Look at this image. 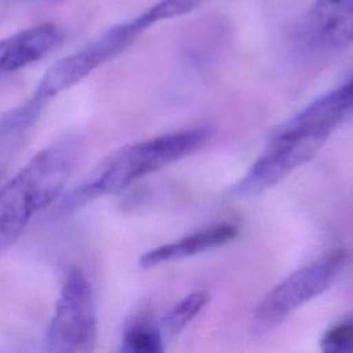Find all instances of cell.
Listing matches in <instances>:
<instances>
[{
  "label": "cell",
  "instance_id": "obj_1",
  "mask_svg": "<svg viewBox=\"0 0 353 353\" xmlns=\"http://www.w3.org/2000/svg\"><path fill=\"white\" fill-rule=\"evenodd\" d=\"M79 154V138L63 137L36 153L0 188V248L12 244L30 219L61 194Z\"/></svg>",
  "mask_w": 353,
  "mask_h": 353
},
{
  "label": "cell",
  "instance_id": "obj_2",
  "mask_svg": "<svg viewBox=\"0 0 353 353\" xmlns=\"http://www.w3.org/2000/svg\"><path fill=\"white\" fill-rule=\"evenodd\" d=\"M207 127L189 128L131 143L110 154L65 197L63 210H76L92 200L120 192L142 176L199 150L210 139Z\"/></svg>",
  "mask_w": 353,
  "mask_h": 353
},
{
  "label": "cell",
  "instance_id": "obj_3",
  "mask_svg": "<svg viewBox=\"0 0 353 353\" xmlns=\"http://www.w3.org/2000/svg\"><path fill=\"white\" fill-rule=\"evenodd\" d=\"M152 25L154 23L145 10L135 18L109 28L83 48L55 62L41 77L33 97L19 109L21 113L33 121L47 101L73 87L97 68L123 52Z\"/></svg>",
  "mask_w": 353,
  "mask_h": 353
},
{
  "label": "cell",
  "instance_id": "obj_4",
  "mask_svg": "<svg viewBox=\"0 0 353 353\" xmlns=\"http://www.w3.org/2000/svg\"><path fill=\"white\" fill-rule=\"evenodd\" d=\"M331 132L296 125L280 124L270 135L263 153L230 188L233 197H252L277 185L294 170L309 161L324 145Z\"/></svg>",
  "mask_w": 353,
  "mask_h": 353
},
{
  "label": "cell",
  "instance_id": "obj_5",
  "mask_svg": "<svg viewBox=\"0 0 353 353\" xmlns=\"http://www.w3.org/2000/svg\"><path fill=\"white\" fill-rule=\"evenodd\" d=\"M98 335L95 298L85 273L73 268L68 273L46 332V350L52 353H87Z\"/></svg>",
  "mask_w": 353,
  "mask_h": 353
},
{
  "label": "cell",
  "instance_id": "obj_6",
  "mask_svg": "<svg viewBox=\"0 0 353 353\" xmlns=\"http://www.w3.org/2000/svg\"><path fill=\"white\" fill-rule=\"evenodd\" d=\"M346 261L347 254L338 250L291 273L270 290L256 306L255 328L258 331L272 330L294 310L323 294L336 280Z\"/></svg>",
  "mask_w": 353,
  "mask_h": 353
},
{
  "label": "cell",
  "instance_id": "obj_7",
  "mask_svg": "<svg viewBox=\"0 0 353 353\" xmlns=\"http://www.w3.org/2000/svg\"><path fill=\"white\" fill-rule=\"evenodd\" d=\"M299 50L325 55L353 43V0H316L298 30Z\"/></svg>",
  "mask_w": 353,
  "mask_h": 353
},
{
  "label": "cell",
  "instance_id": "obj_8",
  "mask_svg": "<svg viewBox=\"0 0 353 353\" xmlns=\"http://www.w3.org/2000/svg\"><path fill=\"white\" fill-rule=\"evenodd\" d=\"M63 40V30L44 22L0 40V76L23 69L50 54Z\"/></svg>",
  "mask_w": 353,
  "mask_h": 353
},
{
  "label": "cell",
  "instance_id": "obj_9",
  "mask_svg": "<svg viewBox=\"0 0 353 353\" xmlns=\"http://www.w3.org/2000/svg\"><path fill=\"white\" fill-rule=\"evenodd\" d=\"M237 234L239 229L233 223L222 222L212 225L145 252L139 258V265L142 268H153L160 263L189 258L203 251L228 244L229 241L234 240Z\"/></svg>",
  "mask_w": 353,
  "mask_h": 353
},
{
  "label": "cell",
  "instance_id": "obj_10",
  "mask_svg": "<svg viewBox=\"0 0 353 353\" xmlns=\"http://www.w3.org/2000/svg\"><path fill=\"white\" fill-rule=\"evenodd\" d=\"M120 350L128 353H160L164 350L163 332L148 321H134L123 334Z\"/></svg>",
  "mask_w": 353,
  "mask_h": 353
},
{
  "label": "cell",
  "instance_id": "obj_11",
  "mask_svg": "<svg viewBox=\"0 0 353 353\" xmlns=\"http://www.w3.org/2000/svg\"><path fill=\"white\" fill-rule=\"evenodd\" d=\"M210 301V294L205 291H194L181 299L163 319V330L167 335H176L196 319Z\"/></svg>",
  "mask_w": 353,
  "mask_h": 353
},
{
  "label": "cell",
  "instance_id": "obj_12",
  "mask_svg": "<svg viewBox=\"0 0 353 353\" xmlns=\"http://www.w3.org/2000/svg\"><path fill=\"white\" fill-rule=\"evenodd\" d=\"M320 347L328 353L353 352V316L328 328L320 339Z\"/></svg>",
  "mask_w": 353,
  "mask_h": 353
},
{
  "label": "cell",
  "instance_id": "obj_13",
  "mask_svg": "<svg viewBox=\"0 0 353 353\" xmlns=\"http://www.w3.org/2000/svg\"><path fill=\"white\" fill-rule=\"evenodd\" d=\"M48 1H57V0H48Z\"/></svg>",
  "mask_w": 353,
  "mask_h": 353
}]
</instances>
